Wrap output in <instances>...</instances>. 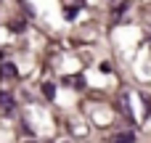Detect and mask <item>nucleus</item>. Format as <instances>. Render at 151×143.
<instances>
[{"mask_svg":"<svg viewBox=\"0 0 151 143\" xmlns=\"http://www.w3.org/2000/svg\"><path fill=\"white\" fill-rule=\"evenodd\" d=\"M111 143H135V135L133 133H117L111 138Z\"/></svg>","mask_w":151,"mask_h":143,"instance_id":"3","label":"nucleus"},{"mask_svg":"<svg viewBox=\"0 0 151 143\" xmlns=\"http://www.w3.org/2000/svg\"><path fill=\"white\" fill-rule=\"evenodd\" d=\"M61 143H69V141H61Z\"/></svg>","mask_w":151,"mask_h":143,"instance_id":"5","label":"nucleus"},{"mask_svg":"<svg viewBox=\"0 0 151 143\" xmlns=\"http://www.w3.org/2000/svg\"><path fill=\"white\" fill-rule=\"evenodd\" d=\"M0 111H5V114L13 111V96L11 93H0Z\"/></svg>","mask_w":151,"mask_h":143,"instance_id":"1","label":"nucleus"},{"mask_svg":"<svg viewBox=\"0 0 151 143\" xmlns=\"http://www.w3.org/2000/svg\"><path fill=\"white\" fill-rule=\"evenodd\" d=\"M42 96H45V98H53V96H56V88H53V82H45V85H42Z\"/></svg>","mask_w":151,"mask_h":143,"instance_id":"4","label":"nucleus"},{"mask_svg":"<svg viewBox=\"0 0 151 143\" xmlns=\"http://www.w3.org/2000/svg\"><path fill=\"white\" fill-rule=\"evenodd\" d=\"M0 77H8V80L16 77V66H13L11 61H3V64H0Z\"/></svg>","mask_w":151,"mask_h":143,"instance_id":"2","label":"nucleus"}]
</instances>
